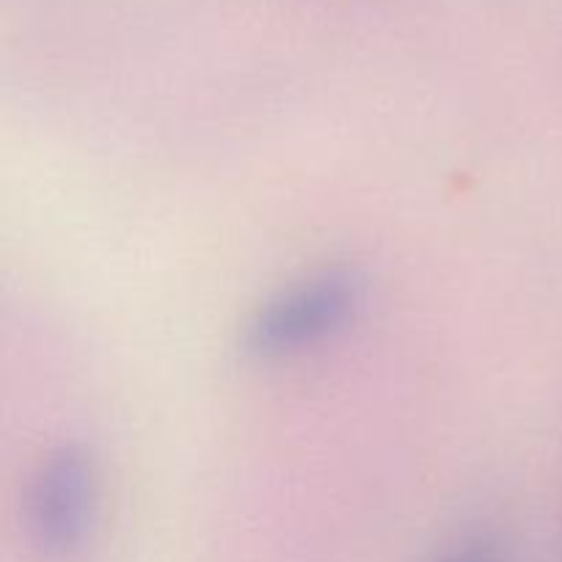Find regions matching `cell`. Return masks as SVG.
<instances>
[{"instance_id": "1", "label": "cell", "mask_w": 562, "mask_h": 562, "mask_svg": "<svg viewBox=\"0 0 562 562\" xmlns=\"http://www.w3.org/2000/svg\"><path fill=\"white\" fill-rule=\"evenodd\" d=\"M362 302L349 269H318L274 291L247 324V351L261 360L305 355L346 329Z\"/></svg>"}, {"instance_id": "2", "label": "cell", "mask_w": 562, "mask_h": 562, "mask_svg": "<svg viewBox=\"0 0 562 562\" xmlns=\"http://www.w3.org/2000/svg\"><path fill=\"white\" fill-rule=\"evenodd\" d=\"M99 510L97 467L82 450L58 448L38 464L27 488L25 519L44 554H75L91 536Z\"/></svg>"}, {"instance_id": "3", "label": "cell", "mask_w": 562, "mask_h": 562, "mask_svg": "<svg viewBox=\"0 0 562 562\" xmlns=\"http://www.w3.org/2000/svg\"><path fill=\"white\" fill-rule=\"evenodd\" d=\"M442 562H503V558L488 543H467V547L450 552Z\"/></svg>"}]
</instances>
